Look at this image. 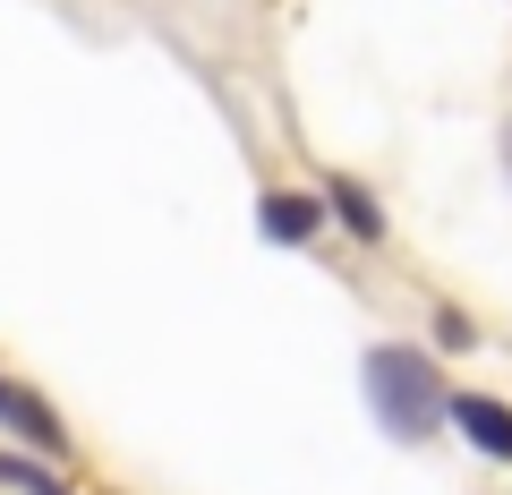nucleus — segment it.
I'll use <instances>...</instances> for the list:
<instances>
[{
  "label": "nucleus",
  "instance_id": "nucleus-9",
  "mask_svg": "<svg viewBox=\"0 0 512 495\" xmlns=\"http://www.w3.org/2000/svg\"><path fill=\"white\" fill-rule=\"evenodd\" d=\"M504 171H512V129H504Z\"/></svg>",
  "mask_w": 512,
  "mask_h": 495
},
{
  "label": "nucleus",
  "instance_id": "nucleus-2",
  "mask_svg": "<svg viewBox=\"0 0 512 495\" xmlns=\"http://www.w3.org/2000/svg\"><path fill=\"white\" fill-rule=\"evenodd\" d=\"M444 427H461L470 453H487V461L512 470V410L495 402V393H453V402H444Z\"/></svg>",
  "mask_w": 512,
  "mask_h": 495
},
{
  "label": "nucleus",
  "instance_id": "nucleus-4",
  "mask_svg": "<svg viewBox=\"0 0 512 495\" xmlns=\"http://www.w3.org/2000/svg\"><path fill=\"white\" fill-rule=\"evenodd\" d=\"M9 427H18L26 444H35V453H69V419H60L52 402H43V393H26V385H9Z\"/></svg>",
  "mask_w": 512,
  "mask_h": 495
},
{
  "label": "nucleus",
  "instance_id": "nucleus-7",
  "mask_svg": "<svg viewBox=\"0 0 512 495\" xmlns=\"http://www.w3.org/2000/svg\"><path fill=\"white\" fill-rule=\"evenodd\" d=\"M470 342H478L470 316H461V308H436V350H470Z\"/></svg>",
  "mask_w": 512,
  "mask_h": 495
},
{
  "label": "nucleus",
  "instance_id": "nucleus-3",
  "mask_svg": "<svg viewBox=\"0 0 512 495\" xmlns=\"http://www.w3.org/2000/svg\"><path fill=\"white\" fill-rule=\"evenodd\" d=\"M256 222H265L274 248H308V239L325 231V197H291V188H274V197L256 205Z\"/></svg>",
  "mask_w": 512,
  "mask_h": 495
},
{
  "label": "nucleus",
  "instance_id": "nucleus-1",
  "mask_svg": "<svg viewBox=\"0 0 512 495\" xmlns=\"http://www.w3.org/2000/svg\"><path fill=\"white\" fill-rule=\"evenodd\" d=\"M359 376H367V410H376V427L393 444H427L444 427V402H453V385L436 376V359L427 350H410V342H376L359 359Z\"/></svg>",
  "mask_w": 512,
  "mask_h": 495
},
{
  "label": "nucleus",
  "instance_id": "nucleus-5",
  "mask_svg": "<svg viewBox=\"0 0 512 495\" xmlns=\"http://www.w3.org/2000/svg\"><path fill=\"white\" fill-rule=\"evenodd\" d=\"M325 205L342 214V231L359 239V248H376V239H384V205L367 197V188L350 180V171H325Z\"/></svg>",
  "mask_w": 512,
  "mask_h": 495
},
{
  "label": "nucleus",
  "instance_id": "nucleus-6",
  "mask_svg": "<svg viewBox=\"0 0 512 495\" xmlns=\"http://www.w3.org/2000/svg\"><path fill=\"white\" fill-rule=\"evenodd\" d=\"M0 487H18V495H69L43 461H26V453H0Z\"/></svg>",
  "mask_w": 512,
  "mask_h": 495
},
{
  "label": "nucleus",
  "instance_id": "nucleus-8",
  "mask_svg": "<svg viewBox=\"0 0 512 495\" xmlns=\"http://www.w3.org/2000/svg\"><path fill=\"white\" fill-rule=\"evenodd\" d=\"M0 427H9V376H0Z\"/></svg>",
  "mask_w": 512,
  "mask_h": 495
}]
</instances>
